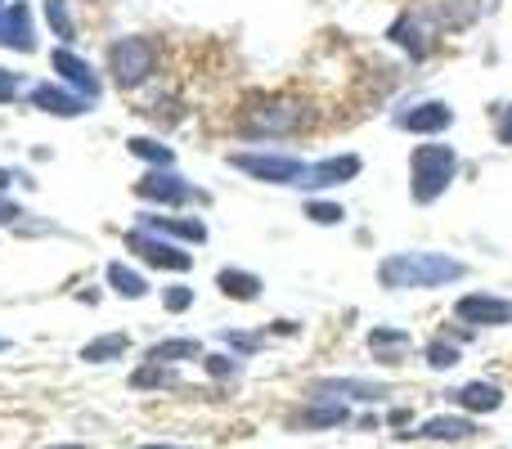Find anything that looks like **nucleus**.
Returning <instances> with one entry per match:
<instances>
[{
    "instance_id": "1",
    "label": "nucleus",
    "mask_w": 512,
    "mask_h": 449,
    "mask_svg": "<svg viewBox=\"0 0 512 449\" xmlns=\"http://www.w3.org/2000/svg\"><path fill=\"white\" fill-rule=\"evenodd\" d=\"M378 283L387 292H409V288H450V283L468 279V261L445 252H391L378 261Z\"/></svg>"
},
{
    "instance_id": "2",
    "label": "nucleus",
    "mask_w": 512,
    "mask_h": 449,
    "mask_svg": "<svg viewBox=\"0 0 512 449\" xmlns=\"http://www.w3.org/2000/svg\"><path fill=\"white\" fill-rule=\"evenodd\" d=\"M459 149L441 140H427L409 149V203L432 207L450 194V185L459 180Z\"/></svg>"
},
{
    "instance_id": "3",
    "label": "nucleus",
    "mask_w": 512,
    "mask_h": 449,
    "mask_svg": "<svg viewBox=\"0 0 512 449\" xmlns=\"http://www.w3.org/2000/svg\"><path fill=\"white\" fill-rule=\"evenodd\" d=\"M306 122H310V108L292 95H256L252 104H243L239 117H234L243 140H261V144L288 140V135H297Z\"/></svg>"
},
{
    "instance_id": "4",
    "label": "nucleus",
    "mask_w": 512,
    "mask_h": 449,
    "mask_svg": "<svg viewBox=\"0 0 512 449\" xmlns=\"http://www.w3.org/2000/svg\"><path fill=\"white\" fill-rule=\"evenodd\" d=\"M108 72L122 90H140L158 72V45L149 36H117L108 45Z\"/></svg>"
},
{
    "instance_id": "5",
    "label": "nucleus",
    "mask_w": 512,
    "mask_h": 449,
    "mask_svg": "<svg viewBox=\"0 0 512 449\" xmlns=\"http://www.w3.org/2000/svg\"><path fill=\"white\" fill-rule=\"evenodd\" d=\"M135 198L153 207H167V212H180L189 203H207V194L198 185H189L176 167H149L140 180H135Z\"/></svg>"
},
{
    "instance_id": "6",
    "label": "nucleus",
    "mask_w": 512,
    "mask_h": 449,
    "mask_svg": "<svg viewBox=\"0 0 512 449\" xmlns=\"http://www.w3.org/2000/svg\"><path fill=\"white\" fill-rule=\"evenodd\" d=\"M234 171H243L248 180L256 185H297L301 171H306V162L297 158V153H274V149H243V153H230Z\"/></svg>"
},
{
    "instance_id": "7",
    "label": "nucleus",
    "mask_w": 512,
    "mask_h": 449,
    "mask_svg": "<svg viewBox=\"0 0 512 449\" xmlns=\"http://www.w3.org/2000/svg\"><path fill=\"white\" fill-rule=\"evenodd\" d=\"M126 252H131L135 261L153 265V270H171V274L194 270V252H189L185 243H171V238L153 234V229H144V225L126 229Z\"/></svg>"
},
{
    "instance_id": "8",
    "label": "nucleus",
    "mask_w": 512,
    "mask_h": 449,
    "mask_svg": "<svg viewBox=\"0 0 512 449\" xmlns=\"http://www.w3.org/2000/svg\"><path fill=\"white\" fill-rule=\"evenodd\" d=\"M387 41L396 45V50H405L414 63H423V59H432L436 45H441V27H436L432 18L414 5V9H405V14L387 27Z\"/></svg>"
},
{
    "instance_id": "9",
    "label": "nucleus",
    "mask_w": 512,
    "mask_h": 449,
    "mask_svg": "<svg viewBox=\"0 0 512 449\" xmlns=\"http://www.w3.org/2000/svg\"><path fill=\"white\" fill-rule=\"evenodd\" d=\"M364 171V158L360 153H333V158H319V162H306V171H301L297 189H306V194H324V189H342L351 185L355 176Z\"/></svg>"
},
{
    "instance_id": "10",
    "label": "nucleus",
    "mask_w": 512,
    "mask_h": 449,
    "mask_svg": "<svg viewBox=\"0 0 512 449\" xmlns=\"http://www.w3.org/2000/svg\"><path fill=\"white\" fill-rule=\"evenodd\" d=\"M454 319L468 328H512V301L495 297V292H468L454 301Z\"/></svg>"
},
{
    "instance_id": "11",
    "label": "nucleus",
    "mask_w": 512,
    "mask_h": 449,
    "mask_svg": "<svg viewBox=\"0 0 512 449\" xmlns=\"http://www.w3.org/2000/svg\"><path fill=\"white\" fill-rule=\"evenodd\" d=\"M27 104L41 108L45 117H68V122H72V117H86L90 108H95V99L68 90L63 81H36V86L27 90Z\"/></svg>"
},
{
    "instance_id": "12",
    "label": "nucleus",
    "mask_w": 512,
    "mask_h": 449,
    "mask_svg": "<svg viewBox=\"0 0 512 449\" xmlns=\"http://www.w3.org/2000/svg\"><path fill=\"white\" fill-rule=\"evenodd\" d=\"M351 423V405L346 400H315L306 396V405L288 414V432H333V427Z\"/></svg>"
},
{
    "instance_id": "13",
    "label": "nucleus",
    "mask_w": 512,
    "mask_h": 449,
    "mask_svg": "<svg viewBox=\"0 0 512 449\" xmlns=\"http://www.w3.org/2000/svg\"><path fill=\"white\" fill-rule=\"evenodd\" d=\"M306 396L315 400H360V405H378V400H387V382H369V378H315L306 387Z\"/></svg>"
},
{
    "instance_id": "14",
    "label": "nucleus",
    "mask_w": 512,
    "mask_h": 449,
    "mask_svg": "<svg viewBox=\"0 0 512 449\" xmlns=\"http://www.w3.org/2000/svg\"><path fill=\"white\" fill-rule=\"evenodd\" d=\"M396 126L409 131V135H432V140H441V135L454 126V108L445 104V99H423V104L400 108Z\"/></svg>"
},
{
    "instance_id": "15",
    "label": "nucleus",
    "mask_w": 512,
    "mask_h": 449,
    "mask_svg": "<svg viewBox=\"0 0 512 449\" xmlns=\"http://www.w3.org/2000/svg\"><path fill=\"white\" fill-rule=\"evenodd\" d=\"M50 68L59 72V81H63L68 90H77V95H86V99H95V104H99V95H104V81H99V72L90 68L81 54H72L68 45H54Z\"/></svg>"
},
{
    "instance_id": "16",
    "label": "nucleus",
    "mask_w": 512,
    "mask_h": 449,
    "mask_svg": "<svg viewBox=\"0 0 512 449\" xmlns=\"http://www.w3.org/2000/svg\"><path fill=\"white\" fill-rule=\"evenodd\" d=\"M0 45L14 54H36V18H32V5H23V0H14V5H5V14H0Z\"/></svg>"
},
{
    "instance_id": "17",
    "label": "nucleus",
    "mask_w": 512,
    "mask_h": 449,
    "mask_svg": "<svg viewBox=\"0 0 512 449\" xmlns=\"http://www.w3.org/2000/svg\"><path fill=\"white\" fill-rule=\"evenodd\" d=\"M140 225L153 229V234L171 238V243H185V247H198L207 243V225L194 221V216H167V212H140Z\"/></svg>"
},
{
    "instance_id": "18",
    "label": "nucleus",
    "mask_w": 512,
    "mask_h": 449,
    "mask_svg": "<svg viewBox=\"0 0 512 449\" xmlns=\"http://www.w3.org/2000/svg\"><path fill=\"white\" fill-rule=\"evenodd\" d=\"M481 427H477V418L472 414H441V418H427L423 427H414V432H405V436H418V441H445V445H463V441H472Z\"/></svg>"
},
{
    "instance_id": "19",
    "label": "nucleus",
    "mask_w": 512,
    "mask_h": 449,
    "mask_svg": "<svg viewBox=\"0 0 512 449\" xmlns=\"http://www.w3.org/2000/svg\"><path fill=\"white\" fill-rule=\"evenodd\" d=\"M445 400L459 414H495L504 405V387H495V382H463L459 391H445Z\"/></svg>"
},
{
    "instance_id": "20",
    "label": "nucleus",
    "mask_w": 512,
    "mask_h": 449,
    "mask_svg": "<svg viewBox=\"0 0 512 449\" xmlns=\"http://www.w3.org/2000/svg\"><path fill=\"white\" fill-rule=\"evenodd\" d=\"M418 9H423L441 32H450V27H468L472 18L481 14V0H418Z\"/></svg>"
},
{
    "instance_id": "21",
    "label": "nucleus",
    "mask_w": 512,
    "mask_h": 449,
    "mask_svg": "<svg viewBox=\"0 0 512 449\" xmlns=\"http://www.w3.org/2000/svg\"><path fill=\"white\" fill-rule=\"evenodd\" d=\"M216 288H221V297L252 306V301H261L265 279L261 274H252V270H239V265H225V270H216Z\"/></svg>"
},
{
    "instance_id": "22",
    "label": "nucleus",
    "mask_w": 512,
    "mask_h": 449,
    "mask_svg": "<svg viewBox=\"0 0 512 449\" xmlns=\"http://www.w3.org/2000/svg\"><path fill=\"white\" fill-rule=\"evenodd\" d=\"M104 283H108V288H113L122 301H140V297H149V292H153V283L144 279V270H135L131 261H108Z\"/></svg>"
},
{
    "instance_id": "23",
    "label": "nucleus",
    "mask_w": 512,
    "mask_h": 449,
    "mask_svg": "<svg viewBox=\"0 0 512 449\" xmlns=\"http://www.w3.org/2000/svg\"><path fill=\"white\" fill-rule=\"evenodd\" d=\"M409 346H414V337H409L405 328L382 324V328H373V333H369V351L378 355V364H405Z\"/></svg>"
},
{
    "instance_id": "24",
    "label": "nucleus",
    "mask_w": 512,
    "mask_h": 449,
    "mask_svg": "<svg viewBox=\"0 0 512 449\" xmlns=\"http://www.w3.org/2000/svg\"><path fill=\"white\" fill-rule=\"evenodd\" d=\"M203 342L198 337H167V342H153L149 351H144V360L149 364H180V360H203Z\"/></svg>"
},
{
    "instance_id": "25",
    "label": "nucleus",
    "mask_w": 512,
    "mask_h": 449,
    "mask_svg": "<svg viewBox=\"0 0 512 449\" xmlns=\"http://www.w3.org/2000/svg\"><path fill=\"white\" fill-rule=\"evenodd\" d=\"M126 153L140 158L144 167H176V149L162 144L158 135H131V140H126Z\"/></svg>"
},
{
    "instance_id": "26",
    "label": "nucleus",
    "mask_w": 512,
    "mask_h": 449,
    "mask_svg": "<svg viewBox=\"0 0 512 449\" xmlns=\"http://www.w3.org/2000/svg\"><path fill=\"white\" fill-rule=\"evenodd\" d=\"M126 351H131V333H104V337H95V342L81 346V360L86 364H113V360H122Z\"/></svg>"
},
{
    "instance_id": "27",
    "label": "nucleus",
    "mask_w": 512,
    "mask_h": 449,
    "mask_svg": "<svg viewBox=\"0 0 512 449\" xmlns=\"http://www.w3.org/2000/svg\"><path fill=\"white\" fill-rule=\"evenodd\" d=\"M131 387L135 391H180L176 364H149V360H144L140 369L131 373Z\"/></svg>"
},
{
    "instance_id": "28",
    "label": "nucleus",
    "mask_w": 512,
    "mask_h": 449,
    "mask_svg": "<svg viewBox=\"0 0 512 449\" xmlns=\"http://www.w3.org/2000/svg\"><path fill=\"white\" fill-rule=\"evenodd\" d=\"M41 9H45V23H50V32L59 36V45L77 41V18H72L68 0H41Z\"/></svg>"
},
{
    "instance_id": "29",
    "label": "nucleus",
    "mask_w": 512,
    "mask_h": 449,
    "mask_svg": "<svg viewBox=\"0 0 512 449\" xmlns=\"http://www.w3.org/2000/svg\"><path fill=\"white\" fill-rule=\"evenodd\" d=\"M423 360H427V369H436V373H445V369H459V342H450V337H441L436 333L432 342H427V351H423Z\"/></svg>"
},
{
    "instance_id": "30",
    "label": "nucleus",
    "mask_w": 512,
    "mask_h": 449,
    "mask_svg": "<svg viewBox=\"0 0 512 449\" xmlns=\"http://www.w3.org/2000/svg\"><path fill=\"white\" fill-rule=\"evenodd\" d=\"M306 216L315 225H342L346 221V207L342 203H328V198H315V194H306Z\"/></svg>"
},
{
    "instance_id": "31",
    "label": "nucleus",
    "mask_w": 512,
    "mask_h": 449,
    "mask_svg": "<svg viewBox=\"0 0 512 449\" xmlns=\"http://www.w3.org/2000/svg\"><path fill=\"white\" fill-rule=\"evenodd\" d=\"M221 342L230 346L234 355H243V360H252V355H261L265 337H261V333H243V328H225V333H221Z\"/></svg>"
},
{
    "instance_id": "32",
    "label": "nucleus",
    "mask_w": 512,
    "mask_h": 449,
    "mask_svg": "<svg viewBox=\"0 0 512 449\" xmlns=\"http://www.w3.org/2000/svg\"><path fill=\"white\" fill-rule=\"evenodd\" d=\"M189 306H194V288H189V283H167V288H162V310H167V315H185Z\"/></svg>"
},
{
    "instance_id": "33",
    "label": "nucleus",
    "mask_w": 512,
    "mask_h": 449,
    "mask_svg": "<svg viewBox=\"0 0 512 449\" xmlns=\"http://www.w3.org/2000/svg\"><path fill=\"white\" fill-rule=\"evenodd\" d=\"M198 364H203L212 378H239V373H243V360H239V355H203Z\"/></svg>"
},
{
    "instance_id": "34",
    "label": "nucleus",
    "mask_w": 512,
    "mask_h": 449,
    "mask_svg": "<svg viewBox=\"0 0 512 449\" xmlns=\"http://www.w3.org/2000/svg\"><path fill=\"white\" fill-rule=\"evenodd\" d=\"M18 90H23V77H18V72H9L5 63H0V104H14Z\"/></svg>"
},
{
    "instance_id": "35",
    "label": "nucleus",
    "mask_w": 512,
    "mask_h": 449,
    "mask_svg": "<svg viewBox=\"0 0 512 449\" xmlns=\"http://www.w3.org/2000/svg\"><path fill=\"white\" fill-rule=\"evenodd\" d=\"M495 140L512 149V104H504V108L495 113Z\"/></svg>"
},
{
    "instance_id": "36",
    "label": "nucleus",
    "mask_w": 512,
    "mask_h": 449,
    "mask_svg": "<svg viewBox=\"0 0 512 449\" xmlns=\"http://www.w3.org/2000/svg\"><path fill=\"white\" fill-rule=\"evenodd\" d=\"M23 207H18L14 203V198H5V194H0V225H18V221H23Z\"/></svg>"
},
{
    "instance_id": "37",
    "label": "nucleus",
    "mask_w": 512,
    "mask_h": 449,
    "mask_svg": "<svg viewBox=\"0 0 512 449\" xmlns=\"http://www.w3.org/2000/svg\"><path fill=\"white\" fill-rule=\"evenodd\" d=\"M270 333H279V337H297V333H301V324H297V319H279V324H270Z\"/></svg>"
},
{
    "instance_id": "38",
    "label": "nucleus",
    "mask_w": 512,
    "mask_h": 449,
    "mask_svg": "<svg viewBox=\"0 0 512 449\" xmlns=\"http://www.w3.org/2000/svg\"><path fill=\"white\" fill-rule=\"evenodd\" d=\"M409 418H414V414H409V409H391V418H387V423H391V427H405Z\"/></svg>"
},
{
    "instance_id": "39",
    "label": "nucleus",
    "mask_w": 512,
    "mask_h": 449,
    "mask_svg": "<svg viewBox=\"0 0 512 449\" xmlns=\"http://www.w3.org/2000/svg\"><path fill=\"white\" fill-rule=\"evenodd\" d=\"M14 180H18V176H14V171H9V167H0V194H5V189H9V185H14Z\"/></svg>"
},
{
    "instance_id": "40",
    "label": "nucleus",
    "mask_w": 512,
    "mask_h": 449,
    "mask_svg": "<svg viewBox=\"0 0 512 449\" xmlns=\"http://www.w3.org/2000/svg\"><path fill=\"white\" fill-rule=\"evenodd\" d=\"M135 449H189V445H135Z\"/></svg>"
},
{
    "instance_id": "41",
    "label": "nucleus",
    "mask_w": 512,
    "mask_h": 449,
    "mask_svg": "<svg viewBox=\"0 0 512 449\" xmlns=\"http://www.w3.org/2000/svg\"><path fill=\"white\" fill-rule=\"evenodd\" d=\"M50 449H86V445H50Z\"/></svg>"
},
{
    "instance_id": "42",
    "label": "nucleus",
    "mask_w": 512,
    "mask_h": 449,
    "mask_svg": "<svg viewBox=\"0 0 512 449\" xmlns=\"http://www.w3.org/2000/svg\"><path fill=\"white\" fill-rule=\"evenodd\" d=\"M0 351H9V342H5V337H0Z\"/></svg>"
},
{
    "instance_id": "43",
    "label": "nucleus",
    "mask_w": 512,
    "mask_h": 449,
    "mask_svg": "<svg viewBox=\"0 0 512 449\" xmlns=\"http://www.w3.org/2000/svg\"><path fill=\"white\" fill-rule=\"evenodd\" d=\"M0 14H5V0H0Z\"/></svg>"
}]
</instances>
